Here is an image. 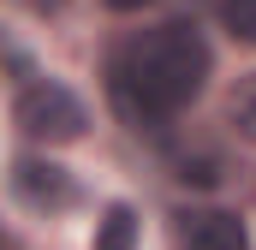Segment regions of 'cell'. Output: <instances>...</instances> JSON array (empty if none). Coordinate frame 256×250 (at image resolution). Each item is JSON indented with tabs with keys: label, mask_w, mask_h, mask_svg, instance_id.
<instances>
[{
	"label": "cell",
	"mask_w": 256,
	"mask_h": 250,
	"mask_svg": "<svg viewBox=\"0 0 256 250\" xmlns=\"http://www.w3.org/2000/svg\"><path fill=\"white\" fill-rule=\"evenodd\" d=\"M202 84H208V42L191 24H161L114 60V102L137 131H155L167 114L196 102Z\"/></svg>",
	"instance_id": "cell-1"
},
{
	"label": "cell",
	"mask_w": 256,
	"mask_h": 250,
	"mask_svg": "<svg viewBox=\"0 0 256 250\" xmlns=\"http://www.w3.org/2000/svg\"><path fill=\"white\" fill-rule=\"evenodd\" d=\"M84 125H90V114H84V102L66 84H48L42 78V84H30L18 96V131L30 143H78Z\"/></svg>",
	"instance_id": "cell-2"
},
{
	"label": "cell",
	"mask_w": 256,
	"mask_h": 250,
	"mask_svg": "<svg viewBox=\"0 0 256 250\" xmlns=\"http://www.w3.org/2000/svg\"><path fill=\"white\" fill-rule=\"evenodd\" d=\"M12 185H18V196L30 202V208H72L78 202V179L66 173L60 161H42V155H24L18 167H12Z\"/></svg>",
	"instance_id": "cell-3"
},
{
	"label": "cell",
	"mask_w": 256,
	"mask_h": 250,
	"mask_svg": "<svg viewBox=\"0 0 256 250\" xmlns=\"http://www.w3.org/2000/svg\"><path fill=\"white\" fill-rule=\"evenodd\" d=\"M185 250H244V220L238 214H220V208H202L185 214Z\"/></svg>",
	"instance_id": "cell-4"
},
{
	"label": "cell",
	"mask_w": 256,
	"mask_h": 250,
	"mask_svg": "<svg viewBox=\"0 0 256 250\" xmlns=\"http://www.w3.org/2000/svg\"><path fill=\"white\" fill-rule=\"evenodd\" d=\"M96 250H137V214H131L126 202H114L96 220Z\"/></svg>",
	"instance_id": "cell-5"
},
{
	"label": "cell",
	"mask_w": 256,
	"mask_h": 250,
	"mask_svg": "<svg viewBox=\"0 0 256 250\" xmlns=\"http://www.w3.org/2000/svg\"><path fill=\"white\" fill-rule=\"evenodd\" d=\"M226 120H232V131L244 137V143H256V72L232 90V102H226Z\"/></svg>",
	"instance_id": "cell-6"
},
{
	"label": "cell",
	"mask_w": 256,
	"mask_h": 250,
	"mask_svg": "<svg viewBox=\"0 0 256 250\" xmlns=\"http://www.w3.org/2000/svg\"><path fill=\"white\" fill-rule=\"evenodd\" d=\"M220 24H226L238 42L256 48V0H220Z\"/></svg>",
	"instance_id": "cell-7"
},
{
	"label": "cell",
	"mask_w": 256,
	"mask_h": 250,
	"mask_svg": "<svg viewBox=\"0 0 256 250\" xmlns=\"http://www.w3.org/2000/svg\"><path fill=\"white\" fill-rule=\"evenodd\" d=\"M179 179H185V185H214L220 173H214V161L202 155V161H185V167H179Z\"/></svg>",
	"instance_id": "cell-8"
},
{
	"label": "cell",
	"mask_w": 256,
	"mask_h": 250,
	"mask_svg": "<svg viewBox=\"0 0 256 250\" xmlns=\"http://www.w3.org/2000/svg\"><path fill=\"white\" fill-rule=\"evenodd\" d=\"M0 60H6V66H18V72L30 66V60H24V54H18V48H12V42H6V36H0Z\"/></svg>",
	"instance_id": "cell-9"
},
{
	"label": "cell",
	"mask_w": 256,
	"mask_h": 250,
	"mask_svg": "<svg viewBox=\"0 0 256 250\" xmlns=\"http://www.w3.org/2000/svg\"><path fill=\"white\" fill-rule=\"evenodd\" d=\"M24 6H30V12H60L66 0H24Z\"/></svg>",
	"instance_id": "cell-10"
},
{
	"label": "cell",
	"mask_w": 256,
	"mask_h": 250,
	"mask_svg": "<svg viewBox=\"0 0 256 250\" xmlns=\"http://www.w3.org/2000/svg\"><path fill=\"white\" fill-rule=\"evenodd\" d=\"M108 6H114V12H143L149 0H108Z\"/></svg>",
	"instance_id": "cell-11"
},
{
	"label": "cell",
	"mask_w": 256,
	"mask_h": 250,
	"mask_svg": "<svg viewBox=\"0 0 256 250\" xmlns=\"http://www.w3.org/2000/svg\"><path fill=\"white\" fill-rule=\"evenodd\" d=\"M0 250H6V238H0Z\"/></svg>",
	"instance_id": "cell-12"
}]
</instances>
